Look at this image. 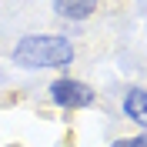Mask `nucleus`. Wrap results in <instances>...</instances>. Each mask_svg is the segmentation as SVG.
I'll return each mask as SVG.
<instances>
[{
	"label": "nucleus",
	"instance_id": "nucleus-2",
	"mask_svg": "<svg viewBox=\"0 0 147 147\" xmlns=\"http://www.w3.org/2000/svg\"><path fill=\"white\" fill-rule=\"evenodd\" d=\"M47 97L57 110H67V114H77V110H87L97 104V90H94L87 80L74 77V74H60L47 84Z\"/></svg>",
	"mask_w": 147,
	"mask_h": 147
},
{
	"label": "nucleus",
	"instance_id": "nucleus-1",
	"mask_svg": "<svg viewBox=\"0 0 147 147\" xmlns=\"http://www.w3.org/2000/svg\"><path fill=\"white\" fill-rule=\"evenodd\" d=\"M74 57H77V47L64 34H27V37H20L13 44V50H10V60L17 67H24V70L70 74Z\"/></svg>",
	"mask_w": 147,
	"mask_h": 147
},
{
	"label": "nucleus",
	"instance_id": "nucleus-4",
	"mask_svg": "<svg viewBox=\"0 0 147 147\" xmlns=\"http://www.w3.org/2000/svg\"><path fill=\"white\" fill-rule=\"evenodd\" d=\"M120 114L144 130V124H147V90H144V84H134V87L124 90V97H120Z\"/></svg>",
	"mask_w": 147,
	"mask_h": 147
},
{
	"label": "nucleus",
	"instance_id": "nucleus-5",
	"mask_svg": "<svg viewBox=\"0 0 147 147\" xmlns=\"http://www.w3.org/2000/svg\"><path fill=\"white\" fill-rule=\"evenodd\" d=\"M110 147H147V134H144V130H137L134 137H114V140H110Z\"/></svg>",
	"mask_w": 147,
	"mask_h": 147
},
{
	"label": "nucleus",
	"instance_id": "nucleus-3",
	"mask_svg": "<svg viewBox=\"0 0 147 147\" xmlns=\"http://www.w3.org/2000/svg\"><path fill=\"white\" fill-rule=\"evenodd\" d=\"M50 10L67 24H84L100 10V0H50Z\"/></svg>",
	"mask_w": 147,
	"mask_h": 147
}]
</instances>
